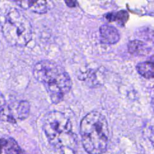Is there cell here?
Wrapping results in <instances>:
<instances>
[{
    "label": "cell",
    "mask_w": 154,
    "mask_h": 154,
    "mask_svg": "<svg viewBox=\"0 0 154 154\" xmlns=\"http://www.w3.org/2000/svg\"><path fill=\"white\" fill-rule=\"evenodd\" d=\"M33 74L35 78L43 84L53 103L62 101L72 86L68 73L54 62L40 61L35 65Z\"/></svg>",
    "instance_id": "1"
},
{
    "label": "cell",
    "mask_w": 154,
    "mask_h": 154,
    "mask_svg": "<svg viewBox=\"0 0 154 154\" xmlns=\"http://www.w3.org/2000/svg\"><path fill=\"white\" fill-rule=\"evenodd\" d=\"M80 133L82 145L89 154H102L107 148L109 129L105 117L100 112H91L82 119Z\"/></svg>",
    "instance_id": "2"
},
{
    "label": "cell",
    "mask_w": 154,
    "mask_h": 154,
    "mask_svg": "<svg viewBox=\"0 0 154 154\" xmlns=\"http://www.w3.org/2000/svg\"><path fill=\"white\" fill-rule=\"evenodd\" d=\"M43 129L50 143L57 149L74 150L77 146L75 135L72 131L70 119L60 112L53 111L43 119Z\"/></svg>",
    "instance_id": "3"
},
{
    "label": "cell",
    "mask_w": 154,
    "mask_h": 154,
    "mask_svg": "<svg viewBox=\"0 0 154 154\" xmlns=\"http://www.w3.org/2000/svg\"><path fill=\"white\" fill-rule=\"evenodd\" d=\"M2 32L10 45L23 46L32 38V27L26 15L20 10L13 8L5 17Z\"/></svg>",
    "instance_id": "4"
},
{
    "label": "cell",
    "mask_w": 154,
    "mask_h": 154,
    "mask_svg": "<svg viewBox=\"0 0 154 154\" xmlns=\"http://www.w3.org/2000/svg\"><path fill=\"white\" fill-rule=\"evenodd\" d=\"M30 105L25 100L11 101L0 100V120L11 123L23 121L28 117Z\"/></svg>",
    "instance_id": "5"
},
{
    "label": "cell",
    "mask_w": 154,
    "mask_h": 154,
    "mask_svg": "<svg viewBox=\"0 0 154 154\" xmlns=\"http://www.w3.org/2000/svg\"><path fill=\"white\" fill-rule=\"evenodd\" d=\"M100 41L102 43L113 45L119 40V31L114 27L108 25L102 26L100 29Z\"/></svg>",
    "instance_id": "6"
},
{
    "label": "cell",
    "mask_w": 154,
    "mask_h": 154,
    "mask_svg": "<svg viewBox=\"0 0 154 154\" xmlns=\"http://www.w3.org/2000/svg\"><path fill=\"white\" fill-rule=\"evenodd\" d=\"M49 2L46 1H19L17 3L23 8L30 10L33 12L43 14L48 11L49 9Z\"/></svg>",
    "instance_id": "7"
},
{
    "label": "cell",
    "mask_w": 154,
    "mask_h": 154,
    "mask_svg": "<svg viewBox=\"0 0 154 154\" xmlns=\"http://www.w3.org/2000/svg\"><path fill=\"white\" fill-rule=\"evenodd\" d=\"M137 69L138 73L146 79L154 78V62L146 61L138 64Z\"/></svg>",
    "instance_id": "8"
},
{
    "label": "cell",
    "mask_w": 154,
    "mask_h": 154,
    "mask_svg": "<svg viewBox=\"0 0 154 154\" xmlns=\"http://www.w3.org/2000/svg\"><path fill=\"white\" fill-rule=\"evenodd\" d=\"M4 150L7 154H26L12 138H6Z\"/></svg>",
    "instance_id": "9"
},
{
    "label": "cell",
    "mask_w": 154,
    "mask_h": 154,
    "mask_svg": "<svg viewBox=\"0 0 154 154\" xmlns=\"http://www.w3.org/2000/svg\"><path fill=\"white\" fill-rule=\"evenodd\" d=\"M128 18V14L124 11H119V12L117 13V14L114 15V16L112 15H109V17H107L108 20L112 19V20H117L119 22H122L123 23L125 22Z\"/></svg>",
    "instance_id": "10"
},
{
    "label": "cell",
    "mask_w": 154,
    "mask_h": 154,
    "mask_svg": "<svg viewBox=\"0 0 154 154\" xmlns=\"http://www.w3.org/2000/svg\"><path fill=\"white\" fill-rule=\"evenodd\" d=\"M5 143L6 138H0V154L2 153V150L4 149Z\"/></svg>",
    "instance_id": "11"
},
{
    "label": "cell",
    "mask_w": 154,
    "mask_h": 154,
    "mask_svg": "<svg viewBox=\"0 0 154 154\" xmlns=\"http://www.w3.org/2000/svg\"><path fill=\"white\" fill-rule=\"evenodd\" d=\"M66 3L69 7H74L78 5V2L75 1H66Z\"/></svg>",
    "instance_id": "12"
},
{
    "label": "cell",
    "mask_w": 154,
    "mask_h": 154,
    "mask_svg": "<svg viewBox=\"0 0 154 154\" xmlns=\"http://www.w3.org/2000/svg\"><path fill=\"white\" fill-rule=\"evenodd\" d=\"M152 106H153V108L154 109V97H153V98L152 100Z\"/></svg>",
    "instance_id": "13"
}]
</instances>
